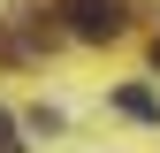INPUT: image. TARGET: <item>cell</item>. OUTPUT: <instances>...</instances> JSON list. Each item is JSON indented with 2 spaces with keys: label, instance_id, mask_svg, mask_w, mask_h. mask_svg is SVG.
<instances>
[{
  "label": "cell",
  "instance_id": "3957f363",
  "mask_svg": "<svg viewBox=\"0 0 160 153\" xmlns=\"http://www.w3.org/2000/svg\"><path fill=\"white\" fill-rule=\"evenodd\" d=\"M152 69H160V38H152Z\"/></svg>",
  "mask_w": 160,
  "mask_h": 153
},
{
  "label": "cell",
  "instance_id": "6da1fadb",
  "mask_svg": "<svg viewBox=\"0 0 160 153\" xmlns=\"http://www.w3.org/2000/svg\"><path fill=\"white\" fill-rule=\"evenodd\" d=\"M61 15H69L76 38H114L122 31V0H61Z\"/></svg>",
  "mask_w": 160,
  "mask_h": 153
},
{
  "label": "cell",
  "instance_id": "7a4b0ae2",
  "mask_svg": "<svg viewBox=\"0 0 160 153\" xmlns=\"http://www.w3.org/2000/svg\"><path fill=\"white\" fill-rule=\"evenodd\" d=\"M114 107H122V115H137V123H160V100H152L145 84H130V92H114Z\"/></svg>",
  "mask_w": 160,
  "mask_h": 153
}]
</instances>
